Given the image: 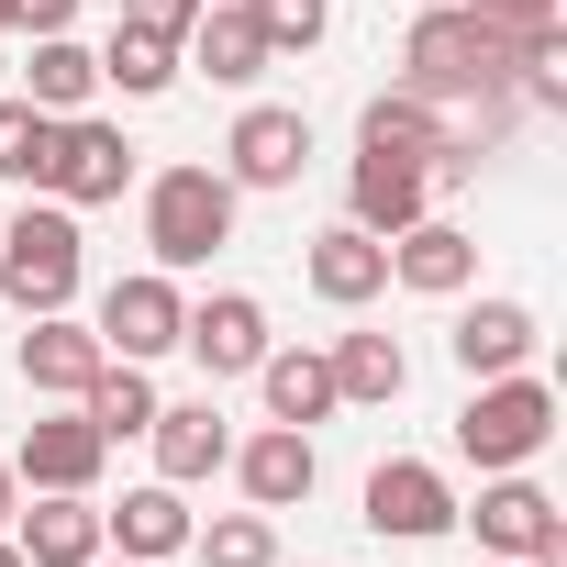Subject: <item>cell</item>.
Masks as SVG:
<instances>
[{
  "mask_svg": "<svg viewBox=\"0 0 567 567\" xmlns=\"http://www.w3.org/2000/svg\"><path fill=\"white\" fill-rule=\"evenodd\" d=\"M12 512H23V478H12V456H0V534H12Z\"/></svg>",
  "mask_w": 567,
  "mask_h": 567,
  "instance_id": "d6a6232c",
  "label": "cell"
},
{
  "mask_svg": "<svg viewBox=\"0 0 567 567\" xmlns=\"http://www.w3.org/2000/svg\"><path fill=\"white\" fill-rule=\"evenodd\" d=\"M445 134H456L445 101H412V90H379V101L357 112V156H412V167H423Z\"/></svg>",
  "mask_w": 567,
  "mask_h": 567,
  "instance_id": "603a6c76",
  "label": "cell"
},
{
  "mask_svg": "<svg viewBox=\"0 0 567 567\" xmlns=\"http://www.w3.org/2000/svg\"><path fill=\"white\" fill-rule=\"evenodd\" d=\"M456 523H467V512H456L445 467H423V456H379V467H368V534L434 545V534H456Z\"/></svg>",
  "mask_w": 567,
  "mask_h": 567,
  "instance_id": "8992f818",
  "label": "cell"
},
{
  "mask_svg": "<svg viewBox=\"0 0 567 567\" xmlns=\"http://www.w3.org/2000/svg\"><path fill=\"white\" fill-rule=\"evenodd\" d=\"M534 346H545L534 301H467L456 334H445V357H456L467 379H512V368H534Z\"/></svg>",
  "mask_w": 567,
  "mask_h": 567,
  "instance_id": "9a60e30c",
  "label": "cell"
},
{
  "mask_svg": "<svg viewBox=\"0 0 567 567\" xmlns=\"http://www.w3.org/2000/svg\"><path fill=\"white\" fill-rule=\"evenodd\" d=\"M178 68H200L212 90H256L278 56H267V34H256V12H245V0H200V23H189Z\"/></svg>",
  "mask_w": 567,
  "mask_h": 567,
  "instance_id": "5bb4252c",
  "label": "cell"
},
{
  "mask_svg": "<svg viewBox=\"0 0 567 567\" xmlns=\"http://www.w3.org/2000/svg\"><path fill=\"white\" fill-rule=\"evenodd\" d=\"M412 12H434V0H412Z\"/></svg>",
  "mask_w": 567,
  "mask_h": 567,
  "instance_id": "74e56055",
  "label": "cell"
},
{
  "mask_svg": "<svg viewBox=\"0 0 567 567\" xmlns=\"http://www.w3.org/2000/svg\"><path fill=\"white\" fill-rule=\"evenodd\" d=\"M512 34H489L467 0H434V12H412V45H401V90L412 101H489L512 90Z\"/></svg>",
  "mask_w": 567,
  "mask_h": 567,
  "instance_id": "6da1fadb",
  "label": "cell"
},
{
  "mask_svg": "<svg viewBox=\"0 0 567 567\" xmlns=\"http://www.w3.org/2000/svg\"><path fill=\"white\" fill-rule=\"evenodd\" d=\"M34 167H45V112L34 101H0V178L34 189Z\"/></svg>",
  "mask_w": 567,
  "mask_h": 567,
  "instance_id": "f546056e",
  "label": "cell"
},
{
  "mask_svg": "<svg viewBox=\"0 0 567 567\" xmlns=\"http://www.w3.org/2000/svg\"><path fill=\"white\" fill-rule=\"evenodd\" d=\"M256 390H267V423H301V434L346 412V401H334V357H323V346H267V357H256Z\"/></svg>",
  "mask_w": 567,
  "mask_h": 567,
  "instance_id": "7402d4cb",
  "label": "cell"
},
{
  "mask_svg": "<svg viewBox=\"0 0 567 567\" xmlns=\"http://www.w3.org/2000/svg\"><path fill=\"white\" fill-rule=\"evenodd\" d=\"M323 357H334V401H357V412H390V401L412 390V357H401V334H334Z\"/></svg>",
  "mask_w": 567,
  "mask_h": 567,
  "instance_id": "cb8c5ba5",
  "label": "cell"
},
{
  "mask_svg": "<svg viewBox=\"0 0 567 567\" xmlns=\"http://www.w3.org/2000/svg\"><path fill=\"white\" fill-rule=\"evenodd\" d=\"M245 12H256L267 56H312V45L334 34V0H245Z\"/></svg>",
  "mask_w": 567,
  "mask_h": 567,
  "instance_id": "f1b7e54d",
  "label": "cell"
},
{
  "mask_svg": "<svg viewBox=\"0 0 567 567\" xmlns=\"http://www.w3.org/2000/svg\"><path fill=\"white\" fill-rule=\"evenodd\" d=\"M0 34H12V0H0Z\"/></svg>",
  "mask_w": 567,
  "mask_h": 567,
  "instance_id": "d590c367",
  "label": "cell"
},
{
  "mask_svg": "<svg viewBox=\"0 0 567 567\" xmlns=\"http://www.w3.org/2000/svg\"><path fill=\"white\" fill-rule=\"evenodd\" d=\"M101 467H112V445H101V423L68 401V412H45L23 445H12V478L23 489H101Z\"/></svg>",
  "mask_w": 567,
  "mask_h": 567,
  "instance_id": "7c38bea8",
  "label": "cell"
},
{
  "mask_svg": "<svg viewBox=\"0 0 567 567\" xmlns=\"http://www.w3.org/2000/svg\"><path fill=\"white\" fill-rule=\"evenodd\" d=\"M423 212H434V178H423L412 156H357V178H346V223H357V234L390 245V234L423 223Z\"/></svg>",
  "mask_w": 567,
  "mask_h": 567,
  "instance_id": "ffe728a7",
  "label": "cell"
},
{
  "mask_svg": "<svg viewBox=\"0 0 567 567\" xmlns=\"http://www.w3.org/2000/svg\"><path fill=\"white\" fill-rule=\"evenodd\" d=\"M145 445H156V478H167V489H200V478L234 456V434H223V412H212V401H156Z\"/></svg>",
  "mask_w": 567,
  "mask_h": 567,
  "instance_id": "44dd1931",
  "label": "cell"
},
{
  "mask_svg": "<svg viewBox=\"0 0 567 567\" xmlns=\"http://www.w3.org/2000/svg\"><path fill=\"white\" fill-rule=\"evenodd\" d=\"M223 467H234L245 512H301V501H312V478H323V456H312V434H301V423H267V434H245Z\"/></svg>",
  "mask_w": 567,
  "mask_h": 567,
  "instance_id": "8fae6325",
  "label": "cell"
},
{
  "mask_svg": "<svg viewBox=\"0 0 567 567\" xmlns=\"http://www.w3.org/2000/svg\"><path fill=\"white\" fill-rule=\"evenodd\" d=\"M23 567H90L101 556V501L90 489H34V512H12Z\"/></svg>",
  "mask_w": 567,
  "mask_h": 567,
  "instance_id": "d6986e66",
  "label": "cell"
},
{
  "mask_svg": "<svg viewBox=\"0 0 567 567\" xmlns=\"http://www.w3.org/2000/svg\"><path fill=\"white\" fill-rule=\"evenodd\" d=\"M189 489H167V478H145V489H123L112 512H101V545L112 556H145V567H167V556H189Z\"/></svg>",
  "mask_w": 567,
  "mask_h": 567,
  "instance_id": "e0dca14e",
  "label": "cell"
},
{
  "mask_svg": "<svg viewBox=\"0 0 567 567\" xmlns=\"http://www.w3.org/2000/svg\"><path fill=\"white\" fill-rule=\"evenodd\" d=\"M390 278L401 290H423V301H467L478 290V234H456V223H401L390 234Z\"/></svg>",
  "mask_w": 567,
  "mask_h": 567,
  "instance_id": "4fadbf2b",
  "label": "cell"
},
{
  "mask_svg": "<svg viewBox=\"0 0 567 567\" xmlns=\"http://www.w3.org/2000/svg\"><path fill=\"white\" fill-rule=\"evenodd\" d=\"M101 79H112L123 101H156V90H178V45H167V34H134V23H112V45H101Z\"/></svg>",
  "mask_w": 567,
  "mask_h": 567,
  "instance_id": "4316f807",
  "label": "cell"
},
{
  "mask_svg": "<svg viewBox=\"0 0 567 567\" xmlns=\"http://www.w3.org/2000/svg\"><path fill=\"white\" fill-rule=\"evenodd\" d=\"M34 189H45V200H68V212L123 200V189H134V145H123V123H101V112L45 123V167H34Z\"/></svg>",
  "mask_w": 567,
  "mask_h": 567,
  "instance_id": "5b68a950",
  "label": "cell"
},
{
  "mask_svg": "<svg viewBox=\"0 0 567 567\" xmlns=\"http://www.w3.org/2000/svg\"><path fill=\"white\" fill-rule=\"evenodd\" d=\"M234 178L223 167H156L145 178V256L167 267V278H189V267H212L223 245H234Z\"/></svg>",
  "mask_w": 567,
  "mask_h": 567,
  "instance_id": "7a4b0ae2",
  "label": "cell"
},
{
  "mask_svg": "<svg viewBox=\"0 0 567 567\" xmlns=\"http://www.w3.org/2000/svg\"><path fill=\"white\" fill-rule=\"evenodd\" d=\"M123 23H134V34H167V45H189L200 0H123Z\"/></svg>",
  "mask_w": 567,
  "mask_h": 567,
  "instance_id": "4dcf8cb0",
  "label": "cell"
},
{
  "mask_svg": "<svg viewBox=\"0 0 567 567\" xmlns=\"http://www.w3.org/2000/svg\"><path fill=\"white\" fill-rule=\"evenodd\" d=\"M90 567H145V556H112V545H101V556H90Z\"/></svg>",
  "mask_w": 567,
  "mask_h": 567,
  "instance_id": "836d02e7",
  "label": "cell"
},
{
  "mask_svg": "<svg viewBox=\"0 0 567 567\" xmlns=\"http://www.w3.org/2000/svg\"><path fill=\"white\" fill-rule=\"evenodd\" d=\"M301 167H312V123L290 101H245L234 112V134H223V178L234 189H301Z\"/></svg>",
  "mask_w": 567,
  "mask_h": 567,
  "instance_id": "52a82bcc",
  "label": "cell"
},
{
  "mask_svg": "<svg viewBox=\"0 0 567 567\" xmlns=\"http://www.w3.org/2000/svg\"><path fill=\"white\" fill-rule=\"evenodd\" d=\"M545 434H556V390H545L534 368H512V379H467L456 456H467L478 478H501V467H534V456H545Z\"/></svg>",
  "mask_w": 567,
  "mask_h": 567,
  "instance_id": "277c9868",
  "label": "cell"
},
{
  "mask_svg": "<svg viewBox=\"0 0 567 567\" xmlns=\"http://www.w3.org/2000/svg\"><path fill=\"white\" fill-rule=\"evenodd\" d=\"M567 545V512H556V489H534L523 467H501L489 489H478V556H556Z\"/></svg>",
  "mask_w": 567,
  "mask_h": 567,
  "instance_id": "30bf717a",
  "label": "cell"
},
{
  "mask_svg": "<svg viewBox=\"0 0 567 567\" xmlns=\"http://www.w3.org/2000/svg\"><path fill=\"white\" fill-rule=\"evenodd\" d=\"M178 346L200 357L212 390H223V379H256V357H267V301H256V290H212V301L178 312Z\"/></svg>",
  "mask_w": 567,
  "mask_h": 567,
  "instance_id": "9c48e42d",
  "label": "cell"
},
{
  "mask_svg": "<svg viewBox=\"0 0 567 567\" xmlns=\"http://www.w3.org/2000/svg\"><path fill=\"white\" fill-rule=\"evenodd\" d=\"M0 567H23V545H12V534H0Z\"/></svg>",
  "mask_w": 567,
  "mask_h": 567,
  "instance_id": "e575fe53",
  "label": "cell"
},
{
  "mask_svg": "<svg viewBox=\"0 0 567 567\" xmlns=\"http://www.w3.org/2000/svg\"><path fill=\"white\" fill-rule=\"evenodd\" d=\"M178 278L167 267H134V278H112V290H101V312H90V334L112 346V357H134V368H156L167 346H178Z\"/></svg>",
  "mask_w": 567,
  "mask_h": 567,
  "instance_id": "ba28073f",
  "label": "cell"
},
{
  "mask_svg": "<svg viewBox=\"0 0 567 567\" xmlns=\"http://www.w3.org/2000/svg\"><path fill=\"white\" fill-rule=\"evenodd\" d=\"M101 357H112V346H101L79 312H34V323H23V390H34V401H79V390L101 379Z\"/></svg>",
  "mask_w": 567,
  "mask_h": 567,
  "instance_id": "2e32d148",
  "label": "cell"
},
{
  "mask_svg": "<svg viewBox=\"0 0 567 567\" xmlns=\"http://www.w3.org/2000/svg\"><path fill=\"white\" fill-rule=\"evenodd\" d=\"M79 412L101 423V445H123V434H145V423H156V379H145L134 357H101V379L79 390Z\"/></svg>",
  "mask_w": 567,
  "mask_h": 567,
  "instance_id": "484cf974",
  "label": "cell"
},
{
  "mask_svg": "<svg viewBox=\"0 0 567 567\" xmlns=\"http://www.w3.org/2000/svg\"><path fill=\"white\" fill-rule=\"evenodd\" d=\"M79 0H12V34H68Z\"/></svg>",
  "mask_w": 567,
  "mask_h": 567,
  "instance_id": "1f68e13d",
  "label": "cell"
},
{
  "mask_svg": "<svg viewBox=\"0 0 567 567\" xmlns=\"http://www.w3.org/2000/svg\"><path fill=\"white\" fill-rule=\"evenodd\" d=\"M189 556H200V567H278V512H223V523H189Z\"/></svg>",
  "mask_w": 567,
  "mask_h": 567,
  "instance_id": "83f0119b",
  "label": "cell"
},
{
  "mask_svg": "<svg viewBox=\"0 0 567 567\" xmlns=\"http://www.w3.org/2000/svg\"><path fill=\"white\" fill-rule=\"evenodd\" d=\"M478 567H512V556H478Z\"/></svg>",
  "mask_w": 567,
  "mask_h": 567,
  "instance_id": "8d00e7d4",
  "label": "cell"
},
{
  "mask_svg": "<svg viewBox=\"0 0 567 567\" xmlns=\"http://www.w3.org/2000/svg\"><path fill=\"white\" fill-rule=\"evenodd\" d=\"M90 90H101V56H90L79 34H34V68H23V101H34L45 123H68V112H90Z\"/></svg>",
  "mask_w": 567,
  "mask_h": 567,
  "instance_id": "d4e9b609",
  "label": "cell"
},
{
  "mask_svg": "<svg viewBox=\"0 0 567 567\" xmlns=\"http://www.w3.org/2000/svg\"><path fill=\"white\" fill-rule=\"evenodd\" d=\"M301 278H312V301L368 312V301L390 290V245H379V234H357V223H334V234H312V245H301Z\"/></svg>",
  "mask_w": 567,
  "mask_h": 567,
  "instance_id": "ac0fdd59",
  "label": "cell"
},
{
  "mask_svg": "<svg viewBox=\"0 0 567 567\" xmlns=\"http://www.w3.org/2000/svg\"><path fill=\"white\" fill-rule=\"evenodd\" d=\"M79 267L90 256H79V212L68 200H23L12 223H0V301H12L23 323L79 301Z\"/></svg>",
  "mask_w": 567,
  "mask_h": 567,
  "instance_id": "3957f363",
  "label": "cell"
}]
</instances>
